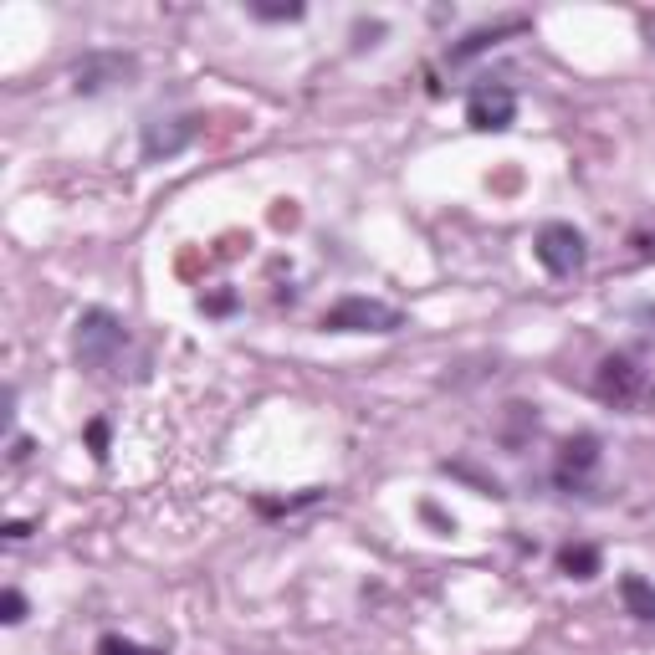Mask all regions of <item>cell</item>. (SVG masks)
I'll use <instances>...</instances> for the list:
<instances>
[{
    "label": "cell",
    "mask_w": 655,
    "mask_h": 655,
    "mask_svg": "<svg viewBox=\"0 0 655 655\" xmlns=\"http://www.w3.org/2000/svg\"><path fill=\"white\" fill-rule=\"evenodd\" d=\"M72 348H77V364H82V369H113L118 354L128 348V328H123V318H113L108 308H87V313L77 318Z\"/></svg>",
    "instance_id": "cell-1"
},
{
    "label": "cell",
    "mask_w": 655,
    "mask_h": 655,
    "mask_svg": "<svg viewBox=\"0 0 655 655\" xmlns=\"http://www.w3.org/2000/svg\"><path fill=\"white\" fill-rule=\"evenodd\" d=\"M318 328L323 333H400L405 313L389 308V302H379V297H343V302H333V308L323 313Z\"/></svg>",
    "instance_id": "cell-2"
},
{
    "label": "cell",
    "mask_w": 655,
    "mask_h": 655,
    "mask_svg": "<svg viewBox=\"0 0 655 655\" xmlns=\"http://www.w3.org/2000/svg\"><path fill=\"white\" fill-rule=\"evenodd\" d=\"M594 395L615 410H640L645 395H650V374L630 359V354H609L599 369H594Z\"/></svg>",
    "instance_id": "cell-3"
},
{
    "label": "cell",
    "mask_w": 655,
    "mask_h": 655,
    "mask_svg": "<svg viewBox=\"0 0 655 655\" xmlns=\"http://www.w3.org/2000/svg\"><path fill=\"white\" fill-rule=\"evenodd\" d=\"M538 261L553 272V277H574V272H584V236L569 226V221H548L543 231H538Z\"/></svg>",
    "instance_id": "cell-4"
},
{
    "label": "cell",
    "mask_w": 655,
    "mask_h": 655,
    "mask_svg": "<svg viewBox=\"0 0 655 655\" xmlns=\"http://www.w3.org/2000/svg\"><path fill=\"white\" fill-rule=\"evenodd\" d=\"M134 72H139V62L123 52H87L82 62H72V87L82 98H93V93H108V87L128 82Z\"/></svg>",
    "instance_id": "cell-5"
},
{
    "label": "cell",
    "mask_w": 655,
    "mask_h": 655,
    "mask_svg": "<svg viewBox=\"0 0 655 655\" xmlns=\"http://www.w3.org/2000/svg\"><path fill=\"white\" fill-rule=\"evenodd\" d=\"M195 134H200V123L190 118V113H169V118H149L144 123V159L149 164H159V159H174V154H185L190 144H195Z\"/></svg>",
    "instance_id": "cell-6"
},
{
    "label": "cell",
    "mask_w": 655,
    "mask_h": 655,
    "mask_svg": "<svg viewBox=\"0 0 655 655\" xmlns=\"http://www.w3.org/2000/svg\"><path fill=\"white\" fill-rule=\"evenodd\" d=\"M512 118H517V98L502 82H482L466 103V123L482 128V134H502V128H512Z\"/></svg>",
    "instance_id": "cell-7"
},
{
    "label": "cell",
    "mask_w": 655,
    "mask_h": 655,
    "mask_svg": "<svg viewBox=\"0 0 655 655\" xmlns=\"http://www.w3.org/2000/svg\"><path fill=\"white\" fill-rule=\"evenodd\" d=\"M594 466H599V441H594V435L563 441V451H558V487H584Z\"/></svg>",
    "instance_id": "cell-8"
},
{
    "label": "cell",
    "mask_w": 655,
    "mask_h": 655,
    "mask_svg": "<svg viewBox=\"0 0 655 655\" xmlns=\"http://www.w3.org/2000/svg\"><path fill=\"white\" fill-rule=\"evenodd\" d=\"M517 31H528V21L522 16H507V21H497V26H476L461 47H451V62H471V57H482L487 47H497V41H507V36H517Z\"/></svg>",
    "instance_id": "cell-9"
},
{
    "label": "cell",
    "mask_w": 655,
    "mask_h": 655,
    "mask_svg": "<svg viewBox=\"0 0 655 655\" xmlns=\"http://www.w3.org/2000/svg\"><path fill=\"white\" fill-rule=\"evenodd\" d=\"M604 569V558L594 543H569V548H558V574H569V579H594Z\"/></svg>",
    "instance_id": "cell-10"
},
{
    "label": "cell",
    "mask_w": 655,
    "mask_h": 655,
    "mask_svg": "<svg viewBox=\"0 0 655 655\" xmlns=\"http://www.w3.org/2000/svg\"><path fill=\"white\" fill-rule=\"evenodd\" d=\"M620 599H625V609H630L635 620H655V584H650V579L625 574V579H620Z\"/></svg>",
    "instance_id": "cell-11"
},
{
    "label": "cell",
    "mask_w": 655,
    "mask_h": 655,
    "mask_svg": "<svg viewBox=\"0 0 655 655\" xmlns=\"http://www.w3.org/2000/svg\"><path fill=\"white\" fill-rule=\"evenodd\" d=\"M533 430H538V410L533 405H507V425H502V441L507 446H522Z\"/></svg>",
    "instance_id": "cell-12"
},
{
    "label": "cell",
    "mask_w": 655,
    "mask_h": 655,
    "mask_svg": "<svg viewBox=\"0 0 655 655\" xmlns=\"http://www.w3.org/2000/svg\"><path fill=\"white\" fill-rule=\"evenodd\" d=\"M256 21H302V0H251Z\"/></svg>",
    "instance_id": "cell-13"
},
{
    "label": "cell",
    "mask_w": 655,
    "mask_h": 655,
    "mask_svg": "<svg viewBox=\"0 0 655 655\" xmlns=\"http://www.w3.org/2000/svg\"><path fill=\"white\" fill-rule=\"evenodd\" d=\"M98 655H159V650L134 645V640H123V635H103V640H98Z\"/></svg>",
    "instance_id": "cell-14"
},
{
    "label": "cell",
    "mask_w": 655,
    "mask_h": 655,
    "mask_svg": "<svg viewBox=\"0 0 655 655\" xmlns=\"http://www.w3.org/2000/svg\"><path fill=\"white\" fill-rule=\"evenodd\" d=\"M108 420H87V451H93V461H108Z\"/></svg>",
    "instance_id": "cell-15"
},
{
    "label": "cell",
    "mask_w": 655,
    "mask_h": 655,
    "mask_svg": "<svg viewBox=\"0 0 655 655\" xmlns=\"http://www.w3.org/2000/svg\"><path fill=\"white\" fill-rule=\"evenodd\" d=\"M0 620H6V625H21V620H26V594H21V589L0 594Z\"/></svg>",
    "instance_id": "cell-16"
},
{
    "label": "cell",
    "mask_w": 655,
    "mask_h": 655,
    "mask_svg": "<svg viewBox=\"0 0 655 655\" xmlns=\"http://www.w3.org/2000/svg\"><path fill=\"white\" fill-rule=\"evenodd\" d=\"M236 308V292H210V297H200V313H210V318H221V313H231Z\"/></svg>",
    "instance_id": "cell-17"
},
{
    "label": "cell",
    "mask_w": 655,
    "mask_h": 655,
    "mask_svg": "<svg viewBox=\"0 0 655 655\" xmlns=\"http://www.w3.org/2000/svg\"><path fill=\"white\" fill-rule=\"evenodd\" d=\"M6 538H11V543H21V538H31V522H6Z\"/></svg>",
    "instance_id": "cell-18"
},
{
    "label": "cell",
    "mask_w": 655,
    "mask_h": 655,
    "mask_svg": "<svg viewBox=\"0 0 655 655\" xmlns=\"http://www.w3.org/2000/svg\"><path fill=\"white\" fill-rule=\"evenodd\" d=\"M272 221H277V226H292V221H297V210H292V205H277V210H272Z\"/></svg>",
    "instance_id": "cell-19"
}]
</instances>
